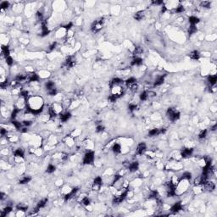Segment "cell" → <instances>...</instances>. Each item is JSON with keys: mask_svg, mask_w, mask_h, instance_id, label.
Listing matches in <instances>:
<instances>
[{"mask_svg": "<svg viewBox=\"0 0 217 217\" xmlns=\"http://www.w3.org/2000/svg\"><path fill=\"white\" fill-rule=\"evenodd\" d=\"M48 201H49V200H48V199H42V200L39 201V202H38V204H37V208L38 209H42V208L45 207L46 204H48Z\"/></svg>", "mask_w": 217, "mask_h": 217, "instance_id": "23", "label": "cell"}, {"mask_svg": "<svg viewBox=\"0 0 217 217\" xmlns=\"http://www.w3.org/2000/svg\"><path fill=\"white\" fill-rule=\"evenodd\" d=\"M159 134H160V130H159V129H157V128L152 129V130H150L149 132V137H155V136H158Z\"/></svg>", "mask_w": 217, "mask_h": 217, "instance_id": "21", "label": "cell"}, {"mask_svg": "<svg viewBox=\"0 0 217 217\" xmlns=\"http://www.w3.org/2000/svg\"><path fill=\"white\" fill-rule=\"evenodd\" d=\"M7 86H8V81H5V82H1V88L5 89L7 88Z\"/></svg>", "mask_w": 217, "mask_h": 217, "instance_id": "55", "label": "cell"}, {"mask_svg": "<svg viewBox=\"0 0 217 217\" xmlns=\"http://www.w3.org/2000/svg\"><path fill=\"white\" fill-rule=\"evenodd\" d=\"M146 149H147V146H146L145 142H140L137 148V154H139V155H142V154H144Z\"/></svg>", "mask_w": 217, "mask_h": 217, "instance_id": "6", "label": "cell"}, {"mask_svg": "<svg viewBox=\"0 0 217 217\" xmlns=\"http://www.w3.org/2000/svg\"><path fill=\"white\" fill-rule=\"evenodd\" d=\"M104 23V18H101L100 20H96L95 22H93V24L92 25V27H91V30H92V32H94V33H96V32H99V31L102 29Z\"/></svg>", "mask_w": 217, "mask_h": 217, "instance_id": "1", "label": "cell"}, {"mask_svg": "<svg viewBox=\"0 0 217 217\" xmlns=\"http://www.w3.org/2000/svg\"><path fill=\"white\" fill-rule=\"evenodd\" d=\"M32 124V122L31 120H24L23 121V125H25V126H29Z\"/></svg>", "mask_w": 217, "mask_h": 217, "instance_id": "57", "label": "cell"}, {"mask_svg": "<svg viewBox=\"0 0 217 217\" xmlns=\"http://www.w3.org/2000/svg\"><path fill=\"white\" fill-rule=\"evenodd\" d=\"M49 115H50L51 118H54V117H55L57 115V112L55 111V109L54 108L50 107L49 108Z\"/></svg>", "mask_w": 217, "mask_h": 217, "instance_id": "40", "label": "cell"}, {"mask_svg": "<svg viewBox=\"0 0 217 217\" xmlns=\"http://www.w3.org/2000/svg\"><path fill=\"white\" fill-rule=\"evenodd\" d=\"M2 54L5 56V58L8 56H10V51L9 49H8V46H4V45H2Z\"/></svg>", "mask_w": 217, "mask_h": 217, "instance_id": "20", "label": "cell"}, {"mask_svg": "<svg viewBox=\"0 0 217 217\" xmlns=\"http://www.w3.org/2000/svg\"><path fill=\"white\" fill-rule=\"evenodd\" d=\"M137 82V79L135 78V77H130V78H128L126 81H125V85L127 86V87H130L131 85H132V84L136 83Z\"/></svg>", "mask_w": 217, "mask_h": 217, "instance_id": "29", "label": "cell"}, {"mask_svg": "<svg viewBox=\"0 0 217 217\" xmlns=\"http://www.w3.org/2000/svg\"><path fill=\"white\" fill-rule=\"evenodd\" d=\"M5 134H7V131H6V130H4V129H3V128H2V129H1V135H2V136H4Z\"/></svg>", "mask_w": 217, "mask_h": 217, "instance_id": "60", "label": "cell"}, {"mask_svg": "<svg viewBox=\"0 0 217 217\" xmlns=\"http://www.w3.org/2000/svg\"><path fill=\"white\" fill-rule=\"evenodd\" d=\"M112 150L114 151V153L115 154H120L121 152V146L119 143H115L112 147Z\"/></svg>", "mask_w": 217, "mask_h": 217, "instance_id": "25", "label": "cell"}, {"mask_svg": "<svg viewBox=\"0 0 217 217\" xmlns=\"http://www.w3.org/2000/svg\"><path fill=\"white\" fill-rule=\"evenodd\" d=\"M104 131V126L102 125H98L97 127H96V132H98V133H101V132H103Z\"/></svg>", "mask_w": 217, "mask_h": 217, "instance_id": "49", "label": "cell"}, {"mask_svg": "<svg viewBox=\"0 0 217 217\" xmlns=\"http://www.w3.org/2000/svg\"><path fill=\"white\" fill-rule=\"evenodd\" d=\"M142 64V58H140V57H135L132 59V61L131 62V65H133V66H138V65H141Z\"/></svg>", "mask_w": 217, "mask_h": 217, "instance_id": "13", "label": "cell"}, {"mask_svg": "<svg viewBox=\"0 0 217 217\" xmlns=\"http://www.w3.org/2000/svg\"><path fill=\"white\" fill-rule=\"evenodd\" d=\"M6 63H7V65H8V66H12V65H13V64H14L13 58H12L11 56L6 57Z\"/></svg>", "mask_w": 217, "mask_h": 217, "instance_id": "45", "label": "cell"}, {"mask_svg": "<svg viewBox=\"0 0 217 217\" xmlns=\"http://www.w3.org/2000/svg\"><path fill=\"white\" fill-rule=\"evenodd\" d=\"M82 204L85 206H88L90 205V199H88L87 197H84L82 200Z\"/></svg>", "mask_w": 217, "mask_h": 217, "instance_id": "44", "label": "cell"}, {"mask_svg": "<svg viewBox=\"0 0 217 217\" xmlns=\"http://www.w3.org/2000/svg\"><path fill=\"white\" fill-rule=\"evenodd\" d=\"M70 117H71V114H70V112H65V113L61 114V115H60L59 119H60V120H61L62 122H66L67 120L70 118Z\"/></svg>", "mask_w": 217, "mask_h": 217, "instance_id": "14", "label": "cell"}, {"mask_svg": "<svg viewBox=\"0 0 217 217\" xmlns=\"http://www.w3.org/2000/svg\"><path fill=\"white\" fill-rule=\"evenodd\" d=\"M121 178V175H115V176H114V180H113V185L115 183H116L117 182H118L120 179Z\"/></svg>", "mask_w": 217, "mask_h": 217, "instance_id": "53", "label": "cell"}, {"mask_svg": "<svg viewBox=\"0 0 217 217\" xmlns=\"http://www.w3.org/2000/svg\"><path fill=\"white\" fill-rule=\"evenodd\" d=\"M127 194H128V189L125 190L123 192H121L120 195H118V196H116V197L114 198L113 203L114 204H120V203H121L122 201H124V199L127 197Z\"/></svg>", "mask_w": 217, "mask_h": 217, "instance_id": "3", "label": "cell"}, {"mask_svg": "<svg viewBox=\"0 0 217 217\" xmlns=\"http://www.w3.org/2000/svg\"><path fill=\"white\" fill-rule=\"evenodd\" d=\"M199 20H200L199 18H198L196 16H190L188 19V21L191 24V25H196L199 22Z\"/></svg>", "mask_w": 217, "mask_h": 217, "instance_id": "17", "label": "cell"}, {"mask_svg": "<svg viewBox=\"0 0 217 217\" xmlns=\"http://www.w3.org/2000/svg\"><path fill=\"white\" fill-rule=\"evenodd\" d=\"M210 2L209 1H204L201 3V6L202 7H204V8H210Z\"/></svg>", "mask_w": 217, "mask_h": 217, "instance_id": "50", "label": "cell"}, {"mask_svg": "<svg viewBox=\"0 0 217 217\" xmlns=\"http://www.w3.org/2000/svg\"><path fill=\"white\" fill-rule=\"evenodd\" d=\"M179 118H180V113H179L178 111H175V113L173 114V115L170 118V120H171V121L174 122V121H176L177 120H179Z\"/></svg>", "mask_w": 217, "mask_h": 217, "instance_id": "32", "label": "cell"}, {"mask_svg": "<svg viewBox=\"0 0 217 217\" xmlns=\"http://www.w3.org/2000/svg\"><path fill=\"white\" fill-rule=\"evenodd\" d=\"M64 65H65L66 68H72V67H74L75 65V58H74L73 57H71V56L68 57V58L65 59V64H64Z\"/></svg>", "mask_w": 217, "mask_h": 217, "instance_id": "4", "label": "cell"}, {"mask_svg": "<svg viewBox=\"0 0 217 217\" xmlns=\"http://www.w3.org/2000/svg\"><path fill=\"white\" fill-rule=\"evenodd\" d=\"M165 76H166V75H160V76L158 77V78L155 80V82H154V87H159V86L162 85V84L164 83V82H165Z\"/></svg>", "mask_w": 217, "mask_h": 217, "instance_id": "12", "label": "cell"}, {"mask_svg": "<svg viewBox=\"0 0 217 217\" xmlns=\"http://www.w3.org/2000/svg\"><path fill=\"white\" fill-rule=\"evenodd\" d=\"M138 167H139V164L137 161H135V162H132L129 165L128 169H129V171L130 172H136L137 170H138Z\"/></svg>", "mask_w": 217, "mask_h": 217, "instance_id": "10", "label": "cell"}, {"mask_svg": "<svg viewBox=\"0 0 217 217\" xmlns=\"http://www.w3.org/2000/svg\"><path fill=\"white\" fill-rule=\"evenodd\" d=\"M20 108H14L13 112H12V114H11V119H12V120H15V119L16 118L17 115L20 113Z\"/></svg>", "mask_w": 217, "mask_h": 217, "instance_id": "36", "label": "cell"}, {"mask_svg": "<svg viewBox=\"0 0 217 217\" xmlns=\"http://www.w3.org/2000/svg\"><path fill=\"white\" fill-rule=\"evenodd\" d=\"M204 186L205 188H207L208 190L210 191V192L213 190H215V188H216V185H215V183H213V182H207Z\"/></svg>", "mask_w": 217, "mask_h": 217, "instance_id": "19", "label": "cell"}, {"mask_svg": "<svg viewBox=\"0 0 217 217\" xmlns=\"http://www.w3.org/2000/svg\"><path fill=\"white\" fill-rule=\"evenodd\" d=\"M142 53H143V50H142V49L141 47H136L134 49L133 54L135 57H139V55H141Z\"/></svg>", "mask_w": 217, "mask_h": 217, "instance_id": "27", "label": "cell"}, {"mask_svg": "<svg viewBox=\"0 0 217 217\" xmlns=\"http://www.w3.org/2000/svg\"><path fill=\"white\" fill-rule=\"evenodd\" d=\"M12 124H13L14 125H15V127L16 129H18V130H20V129H21V123H20V122H19V121H16V120H12Z\"/></svg>", "mask_w": 217, "mask_h": 217, "instance_id": "43", "label": "cell"}, {"mask_svg": "<svg viewBox=\"0 0 217 217\" xmlns=\"http://www.w3.org/2000/svg\"><path fill=\"white\" fill-rule=\"evenodd\" d=\"M45 87H46V89H47L48 91L52 90V89H54L55 88L54 82H52V81H49V82H47L45 83Z\"/></svg>", "mask_w": 217, "mask_h": 217, "instance_id": "22", "label": "cell"}, {"mask_svg": "<svg viewBox=\"0 0 217 217\" xmlns=\"http://www.w3.org/2000/svg\"><path fill=\"white\" fill-rule=\"evenodd\" d=\"M55 166L54 165H48V167H47V170H46V171L48 172V173H49V174H51V173H54V172L55 171Z\"/></svg>", "mask_w": 217, "mask_h": 217, "instance_id": "38", "label": "cell"}, {"mask_svg": "<svg viewBox=\"0 0 217 217\" xmlns=\"http://www.w3.org/2000/svg\"><path fill=\"white\" fill-rule=\"evenodd\" d=\"M158 192L157 191H152L149 194V199H157Z\"/></svg>", "mask_w": 217, "mask_h": 217, "instance_id": "47", "label": "cell"}, {"mask_svg": "<svg viewBox=\"0 0 217 217\" xmlns=\"http://www.w3.org/2000/svg\"><path fill=\"white\" fill-rule=\"evenodd\" d=\"M48 92H49V95H51V96H54V95H56V94H57V90H56V88L52 89V90H49V91H48Z\"/></svg>", "mask_w": 217, "mask_h": 217, "instance_id": "54", "label": "cell"}, {"mask_svg": "<svg viewBox=\"0 0 217 217\" xmlns=\"http://www.w3.org/2000/svg\"><path fill=\"white\" fill-rule=\"evenodd\" d=\"M198 32V29L196 25H190L188 28V33L189 35H192V34L196 33Z\"/></svg>", "mask_w": 217, "mask_h": 217, "instance_id": "33", "label": "cell"}, {"mask_svg": "<svg viewBox=\"0 0 217 217\" xmlns=\"http://www.w3.org/2000/svg\"><path fill=\"white\" fill-rule=\"evenodd\" d=\"M129 87H130V89H131V91H132V92H136V91L137 90L138 85H137V82H136V83H134V84H132V85H131Z\"/></svg>", "mask_w": 217, "mask_h": 217, "instance_id": "51", "label": "cell"}, {"mask_svg": "<svg viewBox=\"0 0 217 217\" xmlns=\"http://www.w3.org/2000/svg\"><path fill=\"white\" fill-rule=\"evenodd\" d=\"M207 133H208V131L206 130V129H204V130H202L200 132V133L199 134V138H200V139L205 138L206 136H207Z\"/></svg>", "mask_w": 217, "mask_h": 217, "instance_id": "39", "label": "cell"}, {"mask_svg": "<svg viewBox=\"0 0 217 217\" xmlns=\"http://www.w3.org/2000/svg\"><path fill=\"white\" fill-rule=\"evenodd\" d=\"M73 26V23H71V22H70L69 24H67V25H65V26H64V28L66 29V30H70L71 29V27Z\"/></svg>", "mask_w": 217, "mask_h": 217, "instance_id": "56", "label": "cell"}, {"mask_svg": "<svg viewBox=\"0 0 217 217\" xmlns=\"http://www.w3.org/2000/svg\"><path fill=\"white\" fill-rule=\"evenodd\" d=\"M118 99H119V97L117 95H115V94H111V95L108 97V101H109L110 103H115Z\"/></svg>", "mask_w": 217, "mask_h": 217, "instance_id": "42", "label": "cell"}, {"mask_svg": "<svg viewBox=\"0 0 217 217\" xmlns=\"http://www.w3.org/2000/svg\"><path fill=\"white\" fill-rule=\"evenodd\" d=\"M56 44H57V42H53L52 45H50V47H49V50H50V51L54 50V49H55V47H56Z\"/></svg>", "mask_w": 217, "mask_h": 217, "instance_id": "59", "label": "cell"}, {"mask_svg": "<svg viewBox=\"0 0 217 217\" xmlns=\"http://www.w3.org/2000/svg\"><path fill=\"white\" fill-rule=\"evenodd\" d=\"M15 157H19V158H24V151L20 149H18L15 151L14 153Z\"/></svg>", "mask_w": 217, "mask_h": 217, "instance_id": "31", "label": "cell"}, {"mask_svg": "<svg viewBox=\"0 0 217 217\" xmlns=\"http://www.w3.org/2000/svg\"><path fill=\"white\" fill-rule=\"evenodd\" d=\"M50 33V31L49 30L47 25H46V21H42V37H45V36L49 35Z\"/></svg>", "mask_w": 217, "mask_h": 217, "instance_id": "11", "label": "cell"}, {"mask_svg": "<svg viewBox=\"0 0 217 217\" xmlns=\"http://www.w3.org/2000/svg\"><path fill=\"white\" fill-rule=\"evenodd\" d=\"M208 82H209L210 86H215L217 82V76L216 75H211L208 77Z\"/></svg>", "mask_w": 217, "mask_h": 217, "instance_id": "18", "label": "cell"}, {"mask_svg": "<svg viewBox=\"0 0 217 217\" xmlns=\"http://www.w3.org/2000/svg\"><path fill=\"white\" fill-rule=\"evenodd\" d=\"M36 17H37V20L38 21H43V15H42V12L37 11V14H36Z\"/></svg>", "mask_w": 217, "mask_h": 217, "instance_id": "41", "label": "cell"}, {"mask_svg": "<svg viewBox=\"0 0 217 217\" xmlns=\"http://www.w3.org/2000/svg\"><path fill=\"white\" fill-rule=\"evenodd\" d=\"M31 181V177L30 176H25L23 178H21L20 181H19V183L20 184H26L28 183Z\"/></svg>", "mask_w": 217, "mask_h": 217, "instance_id": "35", "label": "cell"}, {"mask_svg": "<svg viewBox=\"0 0 217 217\" xmlns=\"http://www.w3.org/2000/svg\"><path fill=\"white\" fill-rule=\"evenodd\" d=\"M123 83V80L120 78H118V77H116V78H114L113 80L110 82L109 83V87L110 88H113L114 87H115V86H119L120 85V84Z\"/></svg>", "mask_w": 217, "mask_h": 217, "instance_id": "8", "label": "cell"}, {"mask_svg": "<svg viewBox=\"0 0 217 217\" xmlns=\"http://www.w3.org/2000/svg\"><path fill=\"white\" fill-rule=\"evenodd\" d=\"M68 159V155H67L66 154H64L63 157H62V159H63V160H65V159Z\"/></svg>", "mask_w": 217, "mask_h": 217, "instance_id": "61", "label": "cell"}, {"mask_svg": "<svg viewBox=\"0 0 217 217\" xmlns=\"http://www.w3.org/2000/svg\"><path fill=\"white\" fill-rule=\"evenodd\" d=\"M191 178H192V174L189 171H185L182 174L181 180H191Z\"/></svg>", "mask_w": 217, "mask_h": 217, "instance_id": "30", "label": "cell"}, {"mask_svg": "<svg viewBox=\"0 0 217 217\" xmlns=\"http://www.w3.org/2000/svg\"><path fill=\"white\" fill-rule=\"evenodd\" d=\"M188 56L190 57V58H192V59L197 60V59H199V57H200V54H199V51L194 50V51H192V52L189 54Z\"/></svg>", "mask_w": 217, "mask_h": 217, "instance_id": "15", "label": "cell"}, {"mask_svg": "<svg viewBox=\"0 0 217 217\" xmlns=\"http://www.w3.org/2000/svg\"><path fill=\"white\" fill-rule=\"evenodd\" d=\"M175 111H176V110H175V108H169L168 109H167V111H166V115H167V117H168V118L170 119V117H171L172 115H173V114L175 113Z\"/></svg>", "mask_w": 217, "mask_h": 217, "instance_id": "34", "label": "cell"}, {"mask_svg": "<svg viewBox=\"0 0 217 217\" xmlns=\"http://www.w3.org/2000/svg\"><path fill=\"white\" fill-rule=\"evenodd\" d=\"M26 79H27V75H23V74H19V75H17V76L15 77V81H16L17 82H24V81H25Z\"/></svg>", "mask_w": 217, "mask_h": 217, "instance_id": "24", "label": "cell"}, {"mask_svg": "<svg viewBox=\"0 0 217 217\" xmlns=\"http://www.w3.org/2000/svg\"><path fill=\"white\" fill-rule=\"evenodd\" d=\"M128 108H129V110H130L131 112H133L134 110L137 109V105H136V104H129Z\"/></svg>", "mask_w": 217, "mask_h": 217, "instance_id": "52", "label": "cell"}, {"mask_svg": "<svg viewBox=\"0 0 217 217\" xmlns=\"http://www.w3.org/2000/svg\"><path fill=\"white\" fill-rule=\"evenodd\" d=\"M8 6H9V3L7 1H4L3 2V3H1V8L2 9H7V8H8Z\"/></svg>", "mask_w": 217, "mask_h": 217, "instance_id": "46", "label": "cell"}, {"mask_svg": "<svg viewBox=\"0 0 217 217\" xmlns=\"http://www.w3.org/2000/svg\"><path fill=\"white\" fill-rule=\"evenodd\" d=\"M39 75H37V74L36 73H32V75H29L28 77V80H29V82H38L39 81Z\"/></svg>", "mask_w": 217, "mask_h": 217, "instance_id": "16", "label": "cell"}, {"mask_svg": "<svg viewBox=\"0 0 217 217\" xmlns=\"http://www.w3.org/2000/svg\"><path fill=\"white\" fill-rule=\"evenodd\" d=\"M94 161V152L89 151L86 153L85 156L83 158V164L84 165H92Z\"/></svg>", "mask_w": 217, "mask_h": 217, "instance_id": "2", "label": "cell"}, {"mask_svg": "<svg viewBox=\"0 0 217 217\" xmlns=\"http://www.w3.org/2000/svg\"><path fill=\"white\" fill-rule=\"evenodd\" d=\"M139 99H140L141 101H146L149 99V92H146V91H143L142 92H141L140 95H139Z\"/></svg>", "mask_w": 217, "mask_h": 217, "instance_id": "28", "label": "cell"}, {"mask_svg": "<svg viewBox=\"0 0 217 217\" xmlns=\"http://www.w3.org/2000/svg\"><path fill=\"white\" fill-rule=\"evenodd\" d=\"M182 204H181V202H177L171 207L170 211L173 213H177V212H179V211L182 210Z\"/></svg>", "mask_w": 217, "mask_h": 217, "instance_id": "9", "label": "cell"}, {"mask_svg": "<svg viewBox=\"0 0 217 217\" xmlns=\"http://www.w3.org/2000/svg\"><path fill=\"white\" fill-rule=\"evenodd\" d=\"M193 153V149L192 148H186V149H183L181 152V155H182V158H187L190 157L191 155Z\"/></svg>", "mask_w": 217, "mask_h": 217, "instance_id": "5", "label": "cell"}, {"mask_svg": "<svg viewBox=\"0 0 217 217\" xmlns=\"http://www.w3.org/2000/svg\"><path fill=\"white\" fill-rule=\"evenodd\" d=\"M17 209L20 211H26L27 209H28V206L27 205H24L23 204H20L17 205Z\"/></svg>", "mask_w": 217, "mask_h": 217, "instance_id": "37", "label": "cell"}, {"mask_svg": "<svg viewBox=\"0 0 217 217\" xmlns=\"http://www.w3.org/2000/svg\"><path fill=\"white\" fill-rule=\"evenodd\" d=\"M153 4H155V5H161L164 3L163 1H153L152 2Z\"/></svg>", "mask_w": 217, "mask_h": 217, "instance_id": "58", "label": "cell"}, {"mask_svg": "<svg viewBox=\"0 0 217 217\" xmlns=\"http://www.w3.org/2000/svg\"><path fill=\"white\" fill-rule=\"evenodd\" d=\"M143 17H144V11H138L134 15V19H136L137 20H142Z\"/></svg>", "mask_w": 217, "mask_h": 217, "instance_id": "26", "label": "cell"}, {"mask_svg": "<svg viewBox=\"0 0 217 217\" xmlns=\"http://www.w3.org/2000/svg\"><path fill=\"white\" fill-rule=\"evenodd\" d=\"M103 184V181L102 178L100 176H98L94 179L93 181V189H96V190H99V188L101 187Z\"/></svg>", "mask_w": 217, "mask_h": 217, "instance_id": "7", "label": "cell"}, {"mask_svg": "<svg viewBox=\"0 0 217 217\" xmlns=\"http://www.w3.org/2000/svg\"><path fill=\"white\" fill-rule=\"evenodd\" d=\"M184 10H185V8H184L183 6H182V5H180V6L176 7V8L175 9V13L177 14H180V13H182V12H184Z\"/></svg>", "mask_w": 217, "mask_h": 217, "instance_id": "48", "label": "cell"}]
</instances>
